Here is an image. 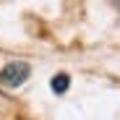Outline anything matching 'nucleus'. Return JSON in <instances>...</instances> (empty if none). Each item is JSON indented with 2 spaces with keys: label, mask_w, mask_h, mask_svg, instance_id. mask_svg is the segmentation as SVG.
I'll list each match as a JSON object with an SVG mask.
<instances>
[{
  "label": "nucleus",
  "mask_w": 120,
  "mask_h": 120,
  "mask_svg": "<svg viewBox=\"0 0 120 120\" xmlns=\"http://www.w3.org/2000/svg\"><path fill=\"white\" fill-rule=\"evenodd\" d=\"M68 84H71V78H68L65 73H57V76L52 78V89H55L57 94H63V91L68 89Z\"/></svg>",
  "instance_id": "f03ea898"
},
{
  "label": "nucleus",
  "mask_w": 120,
  "mask_h": 120,
  "mask_svg": "<svg viewBox=\"0 0 120 120\" xmlns=\"http://www.w3.org/2000/svg\"><path fill=\"white\" fill-rule=\"evenodd\" d=\"M29 78V65L26 63H8L3 71H0V81L8 86H21Z\"/></svg>",
  "instance_id": "f257e3e1"
}]
</instances>
